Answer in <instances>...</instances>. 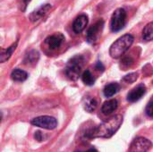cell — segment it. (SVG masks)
I'll return each instance as SVG.
<instances>
[{
    "label": "cell",
    "mask_w": 153,
    "mask_h": 152,
    "mask_svg": "<svg viewBox=\"0 0 153 152\" xmlns=\"http://www.w3.org/2000/svg\"><path fill=\"white\" fill-rule=\"evenodd\" d=\"M123 124V116L120 115H116L106 121L102 122L98 126L90 129L85 136L89 139L95 138H110L112 137L120 128Z\"/></svg>",
    "instance_id": "obj_1"
},
{
    "label": "cell",
    "mask_w": 153,
    "mask_h": 152,
    "mask_svg": "<svg viewBox=\"0 0 153 152\" xmlns=\"http://www.w3.org/2000/svg\"><path fill=\"white\" fill-rule=\"evenodd\" d=\"M134 37L131 34H125L117 39L109 48V55L112 58L117 59L121 57L133 45Z\"/></svg>",
    "instance_id": "obj_2"
},
{
    "label": "cell",
    "mask_w": 153,
    "mask_h": 152,
    "mask_svg": "<svg viewBox=\"0 0 153 152\" xmlns=\"http://www.w3.org/2000/svg\"><path fill=\"white\" fill-rule=\"evenodd\" d=\"M83 65H84V57L82 56L77 55L72 57L68 61L65 66L66 76L72 81H76L82 73Z\"/></svg>",
    "instance_id": "obj_3"
},
{
    "label": "cell",
    "mask_w": 153,
    "mask_h": 152,
    "mask_svg": "<svg viewBox=\"0 0 153 152\" xmlns=\"http://www.w3.org/2000/svg\"><path fill=\"white\" fill-rule=\"evenodd\" d=\"M126 22V12L124 8H117L112 14L110 28L114 32H117L121 30Z\"/></svg>",
    "instance_id": "obj_4"
},
{
    "label": "cell",
    "mask_w": 153,
    "mask_h": 152,
    "mask_svg": "<svg viewBox=\"0 0 153 152\" xmlns=\"http://www.w3.org/2000/svg\"><path fill=\"white\" fill-rule=\"evenodd\" d=\"M30 124L34 126H38L47 130H53L57 126V121L55 117L49 116H42L31 120Z\"/></svg>",
    "instance_id": "obj_5"
},
{
    "label": "cell",
    "mask_w": 153,
    "mask_h": 152,
    "mask_svg": "<svg viewBox=\"0 0 153 152\" xmlns=\"http://www.w3.org/2000/svg\"><path fill=\"white\" fill-rule=\"evenodd\" d=\"M103 27H104V21L100 20L99 22H97L94 25H92L88 30L87 34H86V39H87L88 43L94 44L100 39Z\"/></svg>",
    "instance_id": "obj_6"
},
{
    "label": "cell",
    "mask_w": 153,
    "mask_h": 152,
    "mask_svg": "<svg viewBox=\"0 0 153 152\" xmlns=\"http://www.w3.org/2000/svg\"><path fill=\"white\" fill-rule=\"evenodd\" d=\"M152 147V142L144 137L135 138L129 148V152H148Z\"/></svg>",
    "instance_id": "obj_7"
},
{
    "label": "cell",
    "mask_w": 153,
    "mask_h": 152,
    "mask_svg": "<svg viewBox=\"0 0 153 152\" xmlns=\"http://www.w3.org/2000/svg\"><path fill=\"white\" fill-rule=\"evenodd\" d=\"M64 40H65V37L62 33H56L51 36H48L45 39V43L51 50H55L61 47Z\"/></svg>",
    "instance_id": "obj_8"
},
{
    "label": "cell",
    "mask_w": 153,
    "mask_h": 152,
    "mask_svg": "<svg viewBox=\"0 0 153 152\" xmlns=\"http://www.w3.org/2000/svg\"><path fill=\"white\" fill-rule=\"evenodd\" d=\"M51 4H43L41 5L40 7H39L37 10L33 11L30 16H29V19L30 22H39V20H41L51 9Z\"/></svg>",
    "instance_id": "obj_9"
},
{
    "label": "cell",
    "mask_w": 153,
    "mask_h": 152,
    "mask_svg": "<svg viewBox=\"0 0 153 152\" xmlns=\"http://www.w3.org/2000/svg\"><path fill=\"white\" fill-rule=\"evenodd\" d=\"M146 93V87L143 84H140L134 88L127 95V100L129 102H136L142 99V97Z\"/></svg>",
    "instance_id": "obj_10"
},
{
    "label": "cell",
    "mask_w": 153,
    "mask_h": 152,
    "mask_svg": "<svg viewBox=\"0 0 153 152\" xmlns=\"http://www.w3.org/2000/svg\"><path fill=\"white\" fill-rule=\"evenodd\" d=\"M89 22L88 16L86 14H81L75 18L73 23V30L75 33H81L87 26Z\"/></svg>",
    "instance_id": "obj_11"
},
{
    "label": "cell",
    "mask_w": 153,
    "mask_h": 152,
    "mask_svg": "<svg viewBox=\"0 0 153 152\" xmlns=\"http://www.w3.org/2000/svg\"><path fill=\"white\" fill-rule=\"evenodd\" d=\"M117 107H118L117 100L115 99H110V100L106 101L102 105V107H101V112L104 115L108 116V115L112 114L114 111H116L117 108Z\"/></svg>",
    "instance_id": "obj_12"
},
{
    "label": "cell",
    "mask_w": 153,
    "mask_h": 152,
    "mask_svg": "<svg viewBox=\"0 0 153 152\" xmlns=\"http://www.w3.org/2000/svg\"><path fill=\"white\" fill-rule=\"evenodd\" d=\"M18 41H16L14 44H13L11 47H7V48H2L1 49V54H0V62L1 63H4L6 62L12 56V54L13 53V51L15 50L16 47H17Z\"/></svg>",
    "instance_id": "obj_13"
},
{
    "label": "cell",
    "mask_w": 153,
    "mask_h": 152,
    "mask_svg": "<svg viewBox=\"0 0 153 152\" xmlns=\"http://www.w3.org/2000/svg\"><path fill=\"white\" fill-rule=\"evenodd\" d=\"M119 90V85L117 82H111L108 85L105 86L104 90H103V93L105 95V97L107 98H110L112 96H114L117 91Z\"/></svg>",
    "instance_id": "obj_14"
},
{
    "label": "cell",
    "mask_w": 153,
    "mask_h": 152,
    "mask_svg": "<svg viewBox=\"0 0 153 152\" xmlns=\"http://www.w3.org/2000/svg\"><path fill=\"white\" fill-rule=\"evenodd\" d=\"M11 78L14 82H24L28 78V73L22 69H14L11 73Z\"/></svg>",
    "instance_id": "obj_15"
},
{
    "label": "cell",
    "mask_w": 153,
    "mask_h": 152,
    "mask_svg": "<svg viewBox=\"0 0 153 152\" xmlns=\"http://www.w3.org/2000/svg\"><path fill=\"white\" fill-rule=\"evenodd\" d=\"M39 58V54L38 51L36 50H30L26 56H25V58H24V64L26 65H32V64H35L38 62Z\"/></svg>",
    "instance_id": "obj_16"
},
{
    "label": "cell",
    "mask_w": 153,
    "mask_h": 152,
    "mask_svg": "<svg viewBox=\"0 0 153 152\" xmlns=\"http://www.w3.org/2000/svg\"><path fill=\"white\" fill-rule=\"evenodd\" d=\"M143 39L146 41L153 39V22H149L143 30Z\"/></svg>",
    "instance_id": "obj_17"
},
{
    "label": "cell",
    "mask_w": 153,
    "mask_h": 152,
    "mask_svg": "<svg viewBox=\"0 0 153 152\" xmlns=\"http://www.w3.org/2000/svg\"><path fill=\"white\" fill-rule=\"evenodd\" d=\"M97 105H98V103L94 98L88 97V98H86V99L84 101V109L89 113H92L96 109Z\"/></svg>",
    "instance_id": "obj_18"
},
{
    "label": "cell",
    "mask_w": 153,
    "mask_h": 152,
    "mask_svg": "<svg viewBox=\"0 0 153 152\" xmlns=\"http://www.w3.org/2000/svg\"><path fill=\"white\" fill-rule=\"evenodd\" d=\"M82 80L83 83L88 86H91L95 83V77L92 75V73L89 70H86L85 72H83L82 75Z\"/></svg>",
    "instance_id": "obj_19"
},
{
    "label": "cell",
    "mask_w": 153,
    "mask_h": 152,
    "mask_svg": "<svg viewBox=\"0 0 153 152\" xmlns=\"http://www.w3.org/2000/svg\"><path fill=\"white\" fill-rule=\"evenodd\" d=\"M138 78V73H130V74H127L126 75L124 78H123V81L128 82V83H131V82H134Z\"/></svg>",
    "instance_id": "obj_20"
},
{
    "label": "cell",
    "mask_w": 153,
    "mask_h": 152,
    "mask_svg": "<svg viewBox=\"0 0 153 152\" xmlns=\"http://www.w3.org/2000/svg\"><path fill=\"white\" fill-rule=\"evenodd\" d=\"M145 112H146L148 116L153 117V99H152L149 101V103L147 104L146 108H145Z\"/></svg>",
    "instance_id": "obj_21"
},
{
    "label": "cell",
    "mask_w": 153,
    "mask_h": 152,
    "mask_svg": "<svg viewBox=\"0 0 153 152\" xmlns=\"http://www.w3.org/2000/svg\"><path fill=\"white\" fill-rule=\"evenodd\" d=\"M133 59L131 58V57H125L123 60H122V65H123V67L125 68L124 70H126V68H128V67H130L131 65H132V64H133Z\"/></svg>",
    "instance_id": "obj_22"
},
{
    "label": "cell",
    "mask_w": 153,
    "mask_h": 152,
    "mask_svg": "<svg viewBox=\"0 0 153 152\" xmlns=\"http://www.w3.org/2000/svg\"><path fill=\"white\" fill-rule=\"evenodd\" d=\"M34 138H35L38 142H42V141H43V134H42L39 131H38V132L35 133Z\"/></svg>",
    "instance_id": "obj_23"
},
{
    "label": "cell",
    "mask_w": 153,
    "mask_h": 152,
    "mask_svg": "<svg viewBox=\"0 0 153 152\" xmlns=\"http://www.w3.org/2000/svg\"><path fill=\"white\" fill-rule=\"evenodd\" d=\"M30 0H22V11H24L25 9H26V7H27V4L30 3Z\"/></svg>",
    "instance_id": "obj_24"
},
{
    "label": "cell",
    "mask_w": 153,
    "mask_h": 152,
    "mask_svg": "<svg viewBox=\"0 0 153 152\" xmlns=\"http://www.w3.org/2000/svg\"><path fill=\"white\" fill-rule=\"evenodd\" d=\"M96 69L98 70V71H104V66H103V65L101 64V62H98L97 63V65H96Z\"/></svg>",
    "instance_id": "obj_25"
},
{
    "label": "cell",
    "mask_w": 153,
    "mask_h": 152,
    "mask_svg": "<svg viewBox=\"0 0 153 152\" xmlns=\"http://www.w3.org/2000/svg\"><path fill=\"white\" fill-rule=\"evenodd\" d=\"M83 152H98V151H97L95 148H91V149H89L88 151H83Z\"/></svg>",
    "instance_id": "obj_26"
}]
</instances>
